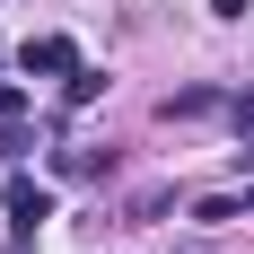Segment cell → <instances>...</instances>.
Returning <instances> with one entry per match:
<instances>
[{"mask_svg":"<svg viewBox=\"0 0 254 254\" xmlns=\"http://www.w3.org/2000/svg\"><path fill=\"white\" fill-rule=\"evenodd\" d=\"M167 254H210V246H202V237H184V246H167Z\"/></svg>","mask_w":254,"mask_h":254,"instance_id":"cell-11","label":"cell"},{"mask_svg":"<svg viewBox=\"0 0 254 254\" xmlns=\"http://www.w3.org/2000/svg\"><path fill=\"white\" fill-rule=\"evenodd\" d=\"M105 97V70H88V62H79L70 79H62V105H97Z\"/></svg>","mask_w":254,"mask_h":254,"instance_id":"cell-5","label":"cell"},{"mask_svg":"<svg viewBox=\"0 0 254 254\" xmlns=\"http://www.w3.org/2000/svg\"><path fill=\"white\" fill-rule=\"evenodd\" d=\"M26 149H35V131H18V114H0V158H9V167H18Z\"/></svg>","mask_w":254,"mask_h":254,"instance_id":"cell-6","label":"cell"},{"mask_svg":"<svg viewBox=\"0 0 254 254\" xmlns=\"http://www.w3.org/2000/svg\"><path fill=\"white\" fill-rule=\"evenodd\" d=\"M237 176H254V131H237Z\"/></svg>","mask_w":254,"mask_h":254,"instance_id":"cell-10","label":"cell"},{"mask_svg":"<svg viewBox=\"0 0 254 254\" xmlns=\"http://www.w3.org/2000/svg\"><path fill=\"white\" fill-rule=\"evenodd\" d=\"M0 114H26V88H18V79H0Z\"/></svg>","mask_w":254,"mask_h":254,"instance_id":"cell-8","label":"cell"},{"mask_svg":"<svg viewBox=\"0 0 254 254\" xmlns=\"http://www.w3.org/2000/svg\"><path fill=\"white\" fill-rule=\"evenodd\" d=\"M193 219H202V228H237V219H254V184H246V193H193Z\"/></svg>","mask_w":254,"mask_h":254,"instance_id":"cell-3","label":"cell"},{"mask_svg":"<svg viewBox=\"0 0 254 254\" xmlns=\"http://www.w3.org/2000/svg\"><path fill=\"white\" fill-rule=\"evenodd\" d=\"M0 210H9L18 228H44V219H53V184H35V176H9V184H0Z\"/></svg>","mask_w":254,"mask_h":254,"instance_id":"cell-2","label":"cell"},{"mask_svg":"<svg viewBox=\"0 0 254 254\" xmlns=\"http://www.w3.org/2000/svg\"><path fill=\"white\" fill-rule=\"evenodd\" d=\"M246 9H254V0H210V18H228V26L246 18Z\"/></svg>","mask_w":254,"mask_h":254,"instance_id":"cell-9","label":"cell"},{"mask_svg":"<svg viewBox=\"0 0 254 254\" xmlns=\"http://www.w3.org/2000/svg\"><path fill=\"white\" fill-rule=\"evenodd\" d=\"M219 88H176V97H158V123H202V114H219Z\"/></svg>","mask_w":254,"mask_h":254,"instance_id":"cell-4","label":"cell"},{"mask_svg":"<svg viewBox=\"0 0 254 254\" xmlns=\"http://www.w3.org/2000/svg\"><path fill=\"white\" fill-rule=\"evenodd\" d=\"M18 70L26 79H35V70H44V79H70L79 70V44H70V35H26V44H18Z\"/></svg>","mask_w":254,"mask_h":254,"instance_id":"cell-1","label":"cell"},{"mask_svg":"<svg viewBox=\"0 0 254 254\" xmlns=\"http://www.w3.org/2000/svg\"><path fill=\"white\" fill-rule=\"evenodd\" d=\"M228 123H237V131H254V88H237V97H228Z\"/></svg>","mask_w":254,"mask_h":254,"instance_id":"cell-7","label":"cell"}]
</instances>
